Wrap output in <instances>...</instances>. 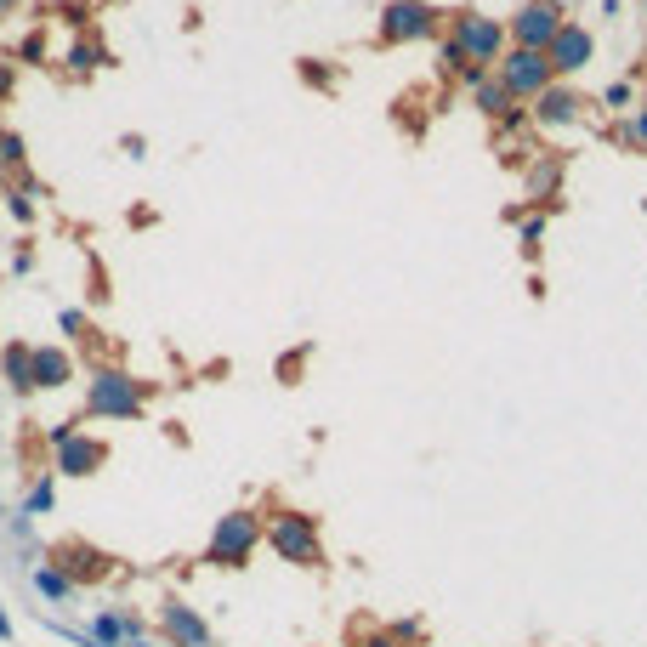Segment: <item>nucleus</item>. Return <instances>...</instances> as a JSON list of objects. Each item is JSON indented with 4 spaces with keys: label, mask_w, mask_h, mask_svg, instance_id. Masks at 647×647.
Here are the masks:
<instances>
[{
    "label": "nucleus",
    "mask_w": 647,
    "mask_h": 647,
    "mask_svg": "<svg viewBox=\"0 0 647 647\" xmlns=\"http://www.w3.org/2000/svg\"><path fill=\"white\" fill-rule=\"evenodd\" d=\"M148 392H154V381L103 364L97 375H91V386H86V415H97V420H142L148 415Z\"/></svg>",
    "instance_id": "1"
},
{
    "label": "nucleus",
    "mask_w": 647,
    "mask_h": 647,
    "mask_svg": "<svg viewBox=\"0 0 647 647\" xmlns=\"http://www.w3.org/2000/svg\"><path fill=\"white\" fill-rule=\"evenodd\" d=\"M267 540V523L256 506H239L228 511L222 523H216V534L205 540V562L210 568H250V557H256V545Z\"/></svg>",
    "instance_id": "2"
},
{
    "label": "nucleus",
    "mask_w": 647,
    "mask_h": 647,
    "mask_svg": "<svg viewBox=\"0 0 647 647\" xmlns=\"http://www.w3.org/2000/svg\"><path fill=\"white\" fill-rule=\"evenodd\" d=\"M267 545L296 568H324V540H318V517L313 511H279L267 523Z\"/></svg>",
    "instance_id": "3"
},
{
    "label": "nucleus",
    "mask_w": 647,
    "mask_h": 647,
    "mask_svg": "<svg viewBox=\"0 0 647 647\" xmlns=\"http://www.w3.org/2000/svg\"><path fill=\"white\" fill-rule=\"evenodd\" d=\"M438 6L432 0H386L381 6V29L375 46H409V40H432L438 35Z\"/></svg>",
    "instance_id": "4"
},
{
    "label": "nucleus",
    "mask_w": 647,
    "mask_h": 647,
    "mask_svg": "<svg viewBox=\"0 0 647 647\" xmlns=\"http://www.w3.org/2000/svg\"><path fill=\"white\" fill-rule=\"evenodd\" d=\"M460 46V52H466V63H483V69H489V63H500V57H506V23L500 18H483V12H477V6H460L455 12V35H449Z\"/></svg>",
    "instance_id": "5"
},
{
    "label": "nucleus",
    "mask_w": 647,
    "mask_h": 647,
    "mask_svg": "<svg viewBox=\"0 0 647 647\" xmlns=\"http://www.w3.org/2000/svg\"><path fill=\"white\" fill-rule=\"evenodd\" d=\"M494 80H500L517 103H534L545 86H557V74H551L545 52H523V46H506V57L494 63Z\"/></svg>",
    "instance_id": "6"
},
{
    "label": "nucleus",
    "mask_w": 647,
    "mask_h": 647,
    "mask_svg": "<svg viewBox=\"0 0 647 647\" xmlns=\"http://www.w3.org/2000/svg\"><path fill=\"white\" fill-rule=\"evenodd\" d=\"M562 0H523L517 6V18L506 23V40L511 46H523V52H545L551 40H557V29H562Z\"/></svg>",
    "instance_id": "7"
},
{
    "label": "nucleus",
    "mask_w": 647,
    "mask_h": 647,
    "mask_svg": "<svg viewBox=\"0 0 647 647\" xmlns=\"http://www.w3.org/2000/svg\"><path fill=\"white\" fill-rule=\"evenodd\" d=\"M46 562H52L57 574H69L74 585H97V579L114 574V557L97 551V545H86V540H57L52 551H46Z\"/></svg>",
    "instance_id": "8"
},
{
    "label": "nucleus",
    "mask_w": 647,
    "mask_h": 647,
    "mask_svg": "<svg viewBox=\"0 0 647 647\" xmlns=\"http://www.w3.org/2000/svg\"><path fill=\"white\" fill-rule=\"evenodd\" d=\"M159 636H165L171 647H210L205 613L188 608L182 596H159Z\"/></svg>",
    "instance_id": "9"
},
{
    "label": "nucleus",
    "mask_w": 647,
    "mask_h": 647,
    "mask_svg": "<svg viewBox=\"0 0 647 647\" xmlns=\"http://www.w3.org/2000/svg\"><path fill=\"white\" fill-rule=\"evenodd\" d=\"M591 57H596V40H591V29H585V23H562L557 40L545 46V63H551V74H579Z\"/></svg>",
    "instance_id": "10"
},
{
    "label": "nucleus",
    "mask_w": 647,
    "mask_h": 647,
    "mask_svg": "<svg viewBox=\"0 0 647 647\" xmlns=\"http://www.w3.org/2000/svg\"><path fill=\"white\" fill-rule=\"evenodd\" d=\"M57 455V477H97L108 466V443L91 438V432H74L63 449H52Z\"/></svg>",
    "instance_id": "11"
},
{
    "label": "nucleus",
    "mask_w": 647,
    "mask_h": 647,
    "mask_svg": "<svg viewBox=\"0 0 647 647\" xmlns=\"http://www.w3.org/2000/svg\"><path fill=\"white\" fill-rule=\"evenodd\" d=\"M579 91L568 86H545L540 97H534V108H528V120H540V125H574L579 120Z\"/></svg>",
    "instance_id": "12"
},
{
    "label": "nucleus",
    "mask_w": 647,
    "mask_h": 647,
    "mask_svg": "<svg viewBox=\"0 0 647 647\" xmlns=\"http://www.w3.org/2000/svg\"><path fill=\"white\" fill-rule=\"evenodd\" d=\"M0 381L12 386L18 398H29V392H35V347L6 341V352H0Z\"/></svg>",
    "instance_id": "13"
},
{
    "label": "nucleus",
    "mask_w": 647,
    "mask_h": 647,
    "mask_svg": "<svg viewBox=\"0 0 647 647\" xmlns=\"http://www.w3.org/2000/svg\"><path fill=\"white\" fill-rule=\"evenodd\" d=\"M74 381V352L69 347H35V392H57Z\"/></svg>",
    "instance_id": "14"
},
{
    "label": "nucleus",
    "mask_w": 647,
    "mask_h": 647,
    "mask_svg": "<svg viewBox=\"0 0 647 647\" xmlns=\"http://www.w3.org/2000/svg\"><path fill=\"white\" fill-rule=\"evenodd\" d=\"M29 579H35V591L46 596V602H52V608H69L74 596H80V585H74L69 574H57L52 562H35V568H29Z\"/></svg>",
    "instance_id": "15"
},
{
    "label": "nucleus",
    "mask_w": 647,
    "mask_h": 647,
    "mask_svg": "<svg viewBox=\"0 0 647 647\" xmlns=\"http://www.w3.org/2000/svg\"><path fill=\"white\" fill-rule=\"evenodd\" d=\"M472 97H477V108H483V114H494V120H500V114H506V108L517 103V97H511V91L500 86V80H494V74H483V80H477Z\"/></svg>",
    "instance_id": "16"
},
{
    "label": "nucleus",
    "mask_w": 647,
    "mask_h": 647,
    "mask_svg": "<svg viewBox=\"0 0 647 647\" xmlns=\"http://www.w3.org/2000/svg\"><path fill=\"white\" fill-rule=\"evenodd\" d=\"M52 500H57V483H52V472H46V477H35V489H29V500H23V517H46Z\"/></svg>",
    "instance_id": "17"
},
{
    "label": "nucleus",
    "mask_w": 647,
    "mask_h": 647,
    "mask_svg": "<svg viewBox=\"0 0 647 647\" xmlns=\"http://www.w3.org/2000/svg\"><path fill=\"white\" fill-rule=\"evenodd\" d=\"M0 165L6 171H29V148H23L18 131H0Z\"/></svg>",
    "instance_id": "18"
},
{
    "label": "nucleus",
    "mask_w": 647,
    "mask_h": 647,
    "mask_svg": "<svg viewBox=\"0 0 647 647\" xmlns=\"http://www.w3.org/2000/svg\"><path fill=\"white\" fill-rule=\"evenodd\" d=\"M57 324H63V335H69V341H97V330L86 324V313H80V307H63V313H57Z\"/></svg>",
    "instance_id": "19"
},
{
    "label": "nucleus",
    "mask_w": 647,
    "mask_h": 647,
    "mask_svg": "<svg viewBox=\"0 0 647 647\" xmlns=\"http://www.w3.org/2000/svg\"><path fill=\"white\" fill-rule=\"evenodd\" d=\"M6 210H12V216H18V222H35V205H29V199H23V188H12V193H6Z\"/></svg>",
    "instance_id": "20"
},
{
    "label": "nucleus",
    "mask_w": 647,
    "mask_h": 647,
    "mask_svg": "<svg viewBox=\"0 0 647 647\" xmlns=\"http://www.w3.org/2000/svg\"><path fill=\"white\" fill-rule=\"evenodd\" d=\"M540 233H545V216H528V222H523V250H528V256L540 250Z\"/></svg>",
    "instance_id": "21"
},
{
    "label": "nucleus",
    "mask_w": 647,
    "mask_h": 647,
    "mask_svg": "<svg viewBox=\"0 0 647 647\" xmlns=\"http://www.w3.org/2000/svg\"><path fill=\"white\" fill-rule=\"evenodd\" d=\"M625 142H630V148H647V108H642V114H636V120L625 125Z\"/></svg>",
    "instance_id": "22"
},
{
    "label": "nucleus",
    "mask_w": 647,
    "mask_h": 647,
    "mask_svg": "<svg viewBox=\"0 0 647 647\" xmlns=\"http://www.w3.org/2000/svg\"><path fill=\"white\" fill-rule=\"evenodd\" d=\"M69 63H74V69H97V63H103V52H97V46H74Z\"/></svg>",
    "instance_id": "23"
},
{
    "label": "nucleus",
    "mask_w": 647,
    "mask_h": 647,
    "mask_svg": "<svg viewBox=\"0 0 647 647\" xmlns=\"http://www.w3.org/2000/svg\"><path fill=\"white\" fill-rule=\"evenodd\" d=\"M438 57H443V69H466V52H460V46H455V40H443V46H438Z\"/></svg>",
    "instance_id": "24"
},
{
    "label": "nucleus",
    "mask_w": 647,
    "mask_h": 647,
    "mask_svg": "<svg viewBox=\"0 0 647 647\" xmlns=\"http://www.w3.org/2000/svg\"><path fill=\"white\" fill-rule=\"evenodd\" d=\"M40 57H46V40H40V35H29V40L18 46V63H40Z\"/></svg>",
    "instance_id": "25"
},
{
    "label": "nucleus",
    "mask_w": 647,
    "mask_h": 647,
    "mask_svg": "<svg viewBox=\"0 0 647 647\" xmlns=\"http://www.w3.org/2000/svg\"><path fill=\"white\" fill-rule=\"evenodd\" d=\"M301 74H307V86H330V69H324L318 57H307V63H301Z\"/></svg>",
    "instance_id": "26"
},
{
    "label": "nucleus",
    "mask_w": 647,
    "mask_h": 647,
    "mask_svg": "<svg viewBox=\"0 0 647 647\" xmlns=\"http://www.w3.org/2000/svg\"><path fill=\"white\" fill-rule=\"evenodd\" d=\"M74 432H80V420H57V426H52V449H63Z\"/></svg>",
    "instance_id": "27"
},
{
    "label": "nucleus",
    "mask_w": 647,
    "mask_h": 647,
    "mask_svg": "<svg viewBox=\"0 0 647 647\" xmlns=\"http://www.w3.org/2000/svg\"><path fill=\"white\" fill-rule=\"evenodd\" d=\"M602 103H608V108H625V103H630V86H625V80H619V86H608V91H602Z\"/></svg>",
    "instance_id": "28"
},
{
    "label": "nucleus",
    "mask_w": 647,
    "mask_h": 647,
    "mask_svg": "<svg viewBox=\"0 0 647 647\" xmlns=\"http://www.w3.org/2000/svg\"><path fill=\"white\" fill-rule=\"evenodd\" d=\"M358 647H398V636H392V630H369Z\"/></svg>",
    "instance_id": "29"
},
{
    "label": "nucleus",
    "mask_w": 647,
    "mask_h": 647,
    "mask_svg": "<svg viewBox=\"0 0 647 647\" xmlns=\"http://www.w3.org/2000/svg\"><path fill=\"white\" fill-rule=\"evenodd\" d=\"M12 97V63H0V103Z\"/></svg>",
    "instance_id": "30"
},
{
    "label": "nucleus",
    "mask_w": 647,
    "mask_h": 647,
    "mask_svg": "<svg viewBox=\"0 0 647 647\" xmlns=\"http://www.w3.org/2000/svg\"><path fill=\"white\" fill-rule=\"evenodd\" d=\"M12 636H18V630H12V613L0 608V642H12Z\"/></svg>",
    "instance_id": "31"
},
{
    "label": "nucleus",
    "mask_w": 647,
    "mask_h": 647,
    "mask_svg": "<svg viewBox=\"0 0 647 647\" xmlns=\"http://www.w3.org/2000/svg\"><path fill=\"white\" fill-rule=\"evenodd\" d=\"M131 647H154V642H148V636H137V642H131Z\"/></svg>",
    "instance_id": "32"
},
{
    "label": "nucleus",
    "mask_w": 647,
    "mask_h": 647,
    "mask_svg": "<svg viewBox=\"0 0 647 647\" xmlns=\"http://www.w3.org/2000/svg\"><path fill=\"white\" fill-rule=\"evenodd\" d=\"M403 647H426V642H403Z\"/></svg>",
    "instance_id": "33"
},
{
    "label": "nucleus",
    "mask_w": 647,
    "mask_h": 647,
    "mask_svg": "<svg viewBox=\"0 0 647 647\" xmlns=\"http://www.w3.org/2000/svg\"><path fill=\"white\" fill-rule=\"evenodd\" d=\"M0 6H12V0H0Z\"/></svg>",
    "instance_id": "34"
},
{
    "label": "nucleus",
    "mask_w": 647,
    "mask_h": 647,
    "mask_svg": "<svg viewBox=\"0 0 647 647\" xmlns=\"http://www.w3.org/2000/svg\"><path fill=\"white\" fill-rule=\"evenodd\" d=\"M0 176H6V165H0Z\"/></svg>",
    "instance_id": "35"
},
{
    "label": "nucleus",
    "mask_w": 647,
    "mask_h": 647,
    "mask_svg": "<svg viewBox=\"0 0 647 647\" xmlns=\"http://www.w3.org/2000/svg\"><path fill=\"white\" fill-rule=\"evenodd\" d=\"M642 12H647V0H642Z\"/></svg>",
    "instance_id": "36"
},
{
    "label": "nucleus",
    "mask_w": 647,
    "mask_h": 647,
    "mask_svg": "<svg viewBox=\"0 0 647 647\" xmlns=\"http://www.w3.org/2000/svg\"><path fill=\"white\" fill-rule=\"evenodd\" d=\"M642 108H647V103H642Z\"/></svg>",
    "instance_id": "37"
}]
</instances>
